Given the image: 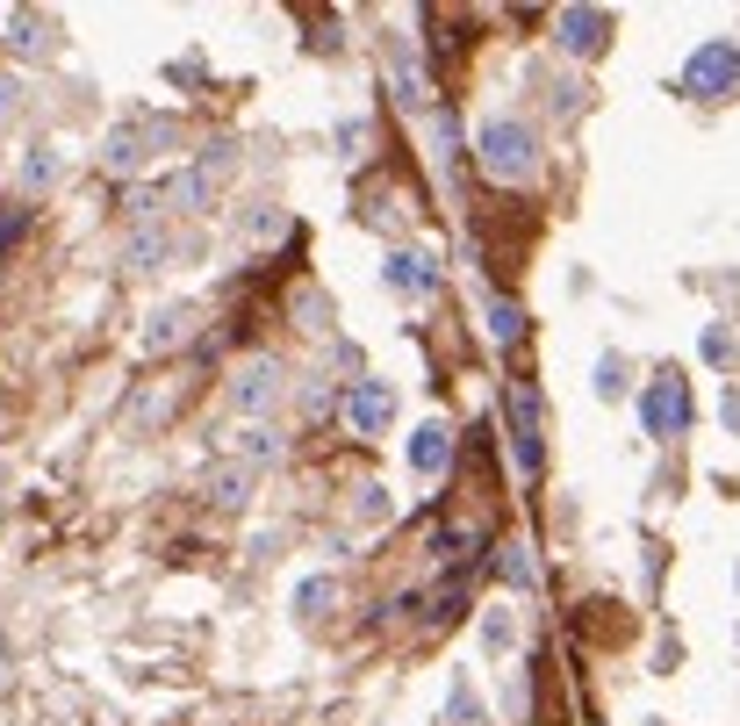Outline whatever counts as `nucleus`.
<instances>
[{
	"instance_id": "0eeeda50",
	"label": "nucleus",
	"mask_w": 740,
	"mask_h": 726,
	"mask_svg": "<svg viewBox=\"0 0 740 726\" xmlns=\"http://www.w3.org/2000/svg\"><path fill=\"white\" fill-rule=\"evenodd\" d=\"M230 403H238L244 417L274 410V403H281V367H274V360H252V367L238 374V389H230Z\"/></svg>"
},
{
	"instance_id": "4468645a",
	"label": "nucleus",
	"mask_w": 740,
	"mask_h": 726,
	"mask_svg": "<svg viewBox=\"0 0 740 726\" xmlns=\"http://www.w3.org/2000/svg\"><path fill=\"white\" fill-rule=\"evenodd\" d=\"M489 338H503V346H517V338H525V310H517V302H503V295H489Z\"/></svg>"
},
{
	"instance_id": "6e6552de",
	"label": "nucleus",
	"mask_w": 740,
	"mask_h": 726,
	"mask_svg": "<svg viewBox=\"0 0 740 726\" xmlns=\"http://www.w3.org/2000/svg\"><path fill=\"white\" fill-rule=\"evenodd\" d=\"M389 288H396V295H431V288H439V266H431V252H417V245L389 252Z\"/></svg>"
},
{
	"instance_id": "20e7f679",
	"label": "nucleus",
	"mask_w": 740,
	"mask_h": 726,
	"mask_svg": "<svg viewBox=\"0 0 740 726\" xmlns=\"http://www.w3.org/2000/svg\"><path fill=\"white\" fill-rule=\"evenodd\" d=\"M561 51H575V58H597L604 44H611V15L604 8H561Z\"/></svg>"
},
{
	"instance_id": "6ab92c4d",
	"label": "nucleus",
	"mask_w": 740,
	"mask_h": 726,
	"mask_svg": "<svg viewBox=\"0 0 740 726\" xmlns=\"http://www.w3.org/2000/svg\"><path fill=\"white\" fill-rule=\"evenodd\" d=\"M51 174H58V158H51V152H36L29 166H22V180H29V188H36V180H51Z\"/></svg>"
},
{
	"instance_id": "1a4fd4ad",
	"label": "nucleus",
	"mask_w": 740,
	"mask_h": 726,
	"mask_svg": "<svg viewBox=\"0 0 740 726\" xmlns=\"http://www.w3.org/2000/svg\"><path fill=\"white\" fill-rule=\"evenodd\" d=\"M446 461H453V425H439V417H431V425H417V439H410V467L417 475H446Z\"/></svg>"
},
{
	"instance_id": "ddd939ff",
	"label": "nucleus",
	"mask_w": 740,
	"mask_h": 726,
	"mask_svg": "<svg viewBox=\"0 0 740 726\" xmlns=\"http://www.w3.org/2000/svg\"><path fill=\"white\" fill-rule=\"evenodd\" d=\"M331 605H338V583H331V575H310V583L295 590V611H302V619H324Z\"/></svg>"
},
{
	"instance_id": "423d86ee",
	"label": "nucleus",
	"mask_w": 740,
	"mask_h": 726,
	"mask_svg": "<svg viewBox=\"0 0 740 726\" xmlns=\"http://www.w3.org/2000/svg\"><path fill=\"white\" fill-rule=\"evenodd\" d=\"M345 417H353L367 439L389 432V417H396V389H389V381H360V389H353V403H345Z\"/></svg>"
},
{
	"instance_id": "7ed1b4c3",
	"label": "nucleus",
	"mask_w": 740,
	"mask_h": 726,
	"mask_svg": "<svg viewBox=\"0 0 740 726\" xmlns=\"http://www.w3.org/2000/svg\"><path fill=\"white\" fill-rule=\"evenodd\" d=\"M511 453H517V475L533 483L539 461H547V453H539V396H533V389H517V396H511Z\"/></svg>"
},
{
	"instance_id": "9d476101",
	"label": "nucleus",
	"mask_w": 740,
	"mask_h": 726,
	"mask_svg": "<svg viewBox=\"0 0 740 726\" xmlns=\"http://www.w3.org/2000/svg\"><path fill=\"white\" fill-rule=\"evenodd\" d=\"M144 138H152V122H144V116L116 122V130H108V144H102V166H116V174H130V166H138V158H144Z\"/></svg>"
},
{
	"instance_id": "2eb2a0df",
	"label": "nucleus",
	"mask_w": 740,
	"mask_h": 726,
	"mask_svg": "<svg viewBox=\"0 0 740 726\" xmlns=\"http://www.w3.org/2000/svg\"><path fill=\"white\" fill-rule=\"evenodd\" d=\"M446 719H453V726H489V719H482V698L467 691V683H453V691H446Z\"/></svg>"
},
{
	"instance_id": "a211bd4d",
	"label": "nucleus",
	"mask_w": 740,
	"mask_h": 726,
	"mask_svg": "<svg viewBox=\"0 0 740 726\" xmlns=\"http://www.w3.org/2000/svg\"><path fill=\"white\" fill-rule=\"evenodd\" d=\"M482 640H489V655H503L517 640V626H511V611H489V626H482Z\"/></svg>"
},
{
	"instance_id": "9b49d317",
	"label": "nucleus",
	"mask_w": 740,
	"mask_h": 726,
	"mask_svg": "<svg viewBox=\"0 0 740 726\" xmlns=\"http://www.w3.org/2000/svg\"><path fill=\"white\" fill-rule=\"evenodd\" d=\"M188 331H194V310H188V302H172V310H158V317H152L144 346H152V353H172L180 338H188Z\"/></svg>"
},
{
	"instance_id": "f3484780",
	"label": "nucleus",
	"mask_w": 740,
	"mask_h": 726,
	"mask_svg": "<svg viewBox=\"0 0 740 726\" xmlns=\"http://www.w3.org/2000/svg\"><path fill=\"white\" fill-rule=\"evenodd\" d=\"M619 389H625V360H619V353H604V360H597V396H619Z\"/></svg>"
},
{
	"instance_id": "f8f14e48",
	"label": "nucleus",
	"mask_w": 740,
	"mask_h": 726,
	"mask_svg": "<svg viewBox=\"0 0 740 726\" xmlns=\"http://www.w3.org/2000/svg\"><path fill=\"white\" fill-rule=\"evenodd\" d=\"M431 158H439V174H461V130H453V116H439L431 122Z\"/></svg>"
},
{
	"instance_id": "aec40b11",
	"label": "nucleus",
	"mask_w": 740,
	"mask_h": 726,
	"mask_svg": "<svg viewBox=\"0 0 740 726\" xmlns=\"http://www.w3.org/2000/svg\"><path fill=\"white\" fill-rule=\"evenodd\" d=\"M15 116V87H8V80H0V122Z\"/></svg>"
},
{
	"instance_id": "f257e3e1",
	"label": "nucleus",
	"mask_w": 740,
	"mask_h": 726,
	"mask_svg": "<svg viewBox=\"0 0 740 726\" xmlns=\"http://www.w3.org/2000/svg\"><path fill=\"white\" fill-rule=\"evenodd\" d=\"M475 158H482V174L497 180V188H525V180L539 174V138H533V122L489 116L482 130H475Z\"/></svg>"
},
{
	"instance_id": "39448f33",
	"label": "nucleus",
	"mask_w": 740,
	"mask_h": 726,
	"mask_svg": "<svg viewBox=\"0 0 740 726\" xmlns=\"http://www.w3.org/2000/svg\"><path fill=\"white\" fill-rule=\"evenodd\" d=\"M690 417V396H683V374H661L655 389H647V432L655 439H676Z\"/></svg>"
},
{
	"instance_id": "f03ea898",
	"label": "nucleus",
	"mask_w": 740,
	"mask_h": 726,
	"mask_svg": "<svg viewBox=\"0 0 740 726\" xmlns=\"http://www.w3.org/2000/svg\"><path fill=\"white\" fill-rule=\"evenodd\" d=\"M733 80H740V51L726 44V36L697 44L690 66H683V94H690V102H719V94H733Z\"/></svg>"
},
{
	"instance_id": "dca6fc26",
	"label": "nucleus",
	"mask_w": 740,
	"mask_h": 726,
	"mask_svg": "<svg viewBox=\"0 0 740 726\" xmlns=\"http://www.w3.org/2000/svg\"><path fill=\"white\" fill-rule=\"evenodd\" d=\"M497 575L511 590H533V561H525V547H497Z\"/></svg>"
}]
</instances>
